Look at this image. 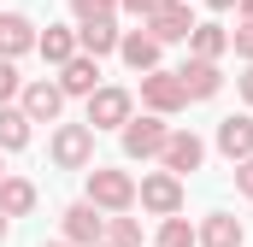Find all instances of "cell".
<instances>
[{"mask_svg": "<svg viewBox=\"0 0 253 247\" xmlns=\"http://www.w3.org/2000/svg\"><path fill=\"white\" fill-rule=\"evenodd\" d=\"M88 206L124 218L129 206H135V177H129V171H112V165H94V171H88Z\"/></svg>", "mask_w": 253, "mask_h": 247, "instance_id": "6da1fadb", "label": "cell"}, {"mask_svg": "<svg viewBox=\"0 0 253 247\" xmlns=\"http://www.w3.org/2000/svg\"><path fill=\"white\" fill-rule=\"evenodd\" d=\"M135 118V94H129V88H118V82H100V88H94V94H88V129H94V135H100V129H124V124Z\"/></svg>", "mask_w": 253, "mask_h": 247, "instance_id": "7a4b0ae2", "label": "cell"}, {"mask_svg": "<svg viewBox=\"0 0 253 247\" xmlns=\"http://www.w3.org/2000/svg\"><path fill=\"white\" fill-rule=\"evenodd\" d=\"M135 200H141L153 218H183V177H171V171H147V177L135 183Z\"/></svg>", "mask_w": 253, "mask_h": 247, "instance_id": "3957f363", "label": "cell"}, {"mask_svg": "<svg viewBox=\"0 0 253 247\" xmlns=\"http://www.w3.org/2000/svg\"><path fill=\"white\" fill-rule=\"evenodd\" d=\"M53 165L59 171H88L94 165V129L88 124H59L53 129Z\"/></svg>", "mask_w": 253, "mask_h": 247, "instance_id": "277c9868", "label": "cell"}, {"mask_svg": "<svg viewBox=\"0 0 253 247\" xmlns=\"http://www.w3.org/2000/svg\"><path fill=\"white\" fill-rule=\"evenodd\" d=\"M118 135H124V153H129V159H159L165 141H171V124L153 118V112H141V118H129Z\"/></svg>", "mask_w": 253, "mask_h": 247, "instance_id": "5b68a950", "label": "cell"}, {"mask_svg": "<svg viewBox=\"0 0 253 247\" xmlns=\"http://www.w3.org/2000/svg\"><path fill=\"white\" fill-rule=\"evenodd\" d=\"M141 106H147L153 118H177V112L189 106V94H183L177 71H147V77H141Z\"/></svg>", "mask_w": 253, "mask_h": 247, "instance_id": "8992f818", "label": "cell"}, {"mask_svg": "<svg viewBox=\"0 0 253 247\" xmlns=\"http://www.w3.org/2000/svg\"><path fill=\"white\" fill-rule=\"evenodd\" d=\"M18 112H24L30 124H59V112H65V94H59V82H47V77L24 82V94H18Z\"/></svg>", "mask_w": 253, "mask_h": 247, "instance_id": "52a82bcc", "label": "cell"}, {"mask_svg": "<svg viewBox=\"0 0 253 247\" xmlns=\"http://www.w3.org/2000/svg\"><path fill=\"white\" fill-rule=\"evenodd\" d=\"M141 30H147L159 47H165V41H189V36H194V12H189V0H165V6H159V12H153Z\"/></svg>", "mask_w": 253, "mask_h": 247, "instance_id": "ba28073f", "label": "cell"}, {"mask_svg": "<svg viewBox=\"0 0 253 247\" xmlns=\"http://www.w3.org/2000/svg\"><path fill=\"white\" fill-rule=\"evenodd\" d=\"M59 224H65V242L71 247H100V236H106V218H100L88 200H71L59 212Z\"/></svg>", "mask_w": 253, "mask_h": 247, "instance_id": "9c48e42d", "label": "cell"}, {"mask_svg": "<svg viewBox=\"0 0 253 247\" xmlns=\"http://www.w3.org/2000/svg\"><path fill=\"white\" fill-rule=\"evenodd\" d=\"M200 159H206V141H200L194 129H171V141H165L159 165H165L171 177H189V171H200Z\"/></svg>", "mask_w": 253, "mask_h": 247, "instance_id": "30bf717a", "label": "cell"}, {"mask_svg": "<svg viewBox=\"0 0 253 247\" xmlns=\"http://www.w3.org/2000/svg\"><path fill=\"white\" fill-rule=\"evenodd\" d=\"M36 36H42V30H36L24 12H0V59L18 65L24 53H36Z\"/></svg>", "mask_w": 253, "mask_h": 247, "instance_id": "8fae6325", "label": "cell"}, {"mask_svg": "<svg viewBox=\"0 0 253 247\" xmlns=\"http://www.w3.org/2000/svg\"><path fill=\"white\" fill-rule=\"evenodd\" d=\"M118 41H124L118 18H94V24H77V53H88V59H106V53H118Z\"/></svg>", "mask_w": 253, "mask_h": 247, "instance_id": "7c38bea8", "label": "cell"}, {"mask_svg": "<svg viewBox=\"0 0 253 247\" xmlns=\"http://www.w3.org/2000/svg\"><path fill=\"white\" fill-rule=\"evenodd\" d=\"M177 82H183L189 100H212V94L224 88V71L206 65V59H183V65H177Z\"/></svg>", "mask_w": 253, "mask_h": 247, "instance_id": "4fadbf2b", "label": "cell"}, {"mask_svg": "<svg viewBox=\"0 0 253 247\" xmlns=\"http://www.w3.org/2000/svg\"><path fill=\"white\" fill-rule=\"evenodd\" d=\"M218 153H224L230 165L253 159V118H248V112H236V118H224V124H218Z\"/></svg>", "mask_w": 253, "mask_h": 247, "instance_id": "5bb4252c", "label": "cell"}, {"mask_svg": "<svg viewBox=\"0 0 253 247\" xmlns=\"http://www.w3.org/2000/svg\"><path fill=\"white\" fill-rule=\"evenodd\" d=\"M194 236H200V247H242L248 242L242 218H230V212H206V218L194 224Z\"/></svg>", "mask_w": 253, "mask_h": 247, "instance_id": "9a60e30c", "label": "cell"}, {"mask_svg": "<svg viewBox=\"0 0 253 247\" xmlns=\"http://www.w3.org/2000/svg\"><path fill=\"white\" fill-rule=\"evenodd\" d=\"M159 53H165V47H159L147 30H124V41H118V59H124L129 71H141V77L159 71Z\"/></svg>", "mask_w": 253, "mask_h": 247, "instance_id": "2e32d148", "label": "cell"}, {"mask_svg": "<svg viewBox=\"0 0 253 247\" xmlns=\"http://www.w3.org/2000/svg\"><path fill=\"white\" fill-rule=\"evenodd\" d=\"M100 88V59H88V53H77L71 65H59V94H94Z\"/></svg>", "mask_w": 253, "mask_h": 247, "instance_id": "e0dca14e", "label": "cell"}, {"mask_svg": "<svg viewBox=\"0 0 253 247\" xmlns=\"http://www.w3.org/2000/svg\"><path fill=\"white\" fill-rule=\"evenodd\" d=\"M224 53H230V30H224V24H194V36H189V59L218 65Z\"/></svg>", "mask_w": 253, "mask_h": 247, "instance_id": "ac0fdd59", "label": "cell"}, {"mask_svg": "<svg viewBox=\"0 0 253 247\" xmlns=\"http://www.w3.org/2000/svg\"><path fill=\"white\" fill-rule=\"evenodd\" d=\"M36 53L47 65H71L77 59V30H65V24H47L42 36H36Z\"/></svg>", "mask_w": 253, "mask_h": 247, "instance_id": "d6986e66", "label": "cell"}, {"mask_svg": "<svg viewBox=\"0 0 253 247\" xmlns=\"http://www.w3.org/2000/svg\"><path fill=\"white\" fill-rule=\"evenodd\" d=\"M0 212L6 218H30L36 212V183L30 177H0Z\"/></svg>", "mask_w": 253, "mask_h": 247, "instance_id": "ffe728a7", "label": "cell"}, {"mask_svg": "<svg viewBox=\"0 0 253 247\" xmlns=\"http://www.w3.org/2000/svg\"><path fill=\"white\" fill-rule=\"evenodd\" d=\"M30 147V118L18 106H0V153H24Z\"/></svg>", "mask_w": 253, "mask_h": 247, "instance_id": "44dd1931", "label": "cell"}, {"mask_svg": "<svg viewBox=\"0 0 253 247\" xmlns=\"http://www.w3.org/2000/svg\"><path fill=\"white\" fill-rule=\"evenodd\" d=\"M153 247H200V236H194L189 218H159V242Z\"/></svg>", "mask_w": 253, "mask_h": 247, "instance_id": "7402d4cb", "label": "cell"}, {"mask_svg": "<svg viewBox=\"0 0 253 247\" xmlns=\"http://www.w3.org/2000/svg\"><path fill=\"white\" fill-rule=\"evenodd\" d=\"M100 247H141V224L135 218H106V236H100Z\"/></svg>", "mask_w": 253, "mask_h": 247, "instance_id": "603a6c76", "label": "cell"}, {"mask_svg": "<svg viewBox=\"0 0 253 247\" xmlns=\"http://www.w3.org/2000/svg\"><path fill=\"white\" fill-rule=\"evenodd\" d=\"M71 12H77V24H94V18H112L118 0H71Z\"/></svg>", "mask_w": 253, "mask_h": 247, "instance_id": "cb8c5ba5", "label": "cell"}, {"mask_svg": "<svg viewBox=\"0 0 253 247\" xmlns=\"http://www.w3.org/2000/svg\"><path fill=\"white\" fill-rule=\"evenodd\" d=\"M18 94H24V77H18V65H12V59H0V106H12Z\"/></svg>", "mask_w": 253, "mask_h": 247, "instance_id": "d4e9b609", "label": "cell"}, {"mask_svg": "<svg viewBox=\"0 0 253 247\" xmlns=\"http://www.w3.org/2000/svg\"><path fill=\"white\" fill-rule=\"evenodd\" d=\"M230 47H236V59L253 65V24H236V30H230Z\"/></svg>", "mask_w": 253, "mask_h": 247, "instance_id": "484cf974", "label": "cell"}, {"mask_svg": "<svg viewBox=\"0 0 253 247\" xmlns=\"http://www.w3.org/2000/svg\"><path fill=\"white\" fill-rule=\"evenodd\" d=\"M159 6H165V0H118V12H129V18H141V24H147V18H153Z\"/></svg>", "mask_w": 253, "mask_h": 247, "instance_id": "4316f807", "label": "cell"}, {"mask_svg": "<svg viewBox=\"0 0 253 247\" xmlns=\"http://www.w3.org/2000/svg\"><path fill=\"white\" fill-rule=\"evenodd\" d=\"M236 188H242V200H253V159L236 165Z\"/></svg>", "mask_w": 253, "mask_h": 247, "instance_id": "83f0119b", "label": "cell"}, {"mask_svg": "<svg viewBox=\"0 0 253 247\" xmlns=\"http://www.w3.org/2000/svg\"><path fill=\"white\" fill-rule=\"evenodd\" d=\"M236 88H242V100H248V106H253V65H248V71H242V82H236Z\"/></svg>", "mask_w": 253, "mask_h": 247, "instance_id": "f1b7e54d", "label": "cell"}, {"mask_svg": "<svg viewBox=\"0 0 253 247\" xmlns=\"http://www.w3.org/2000/svg\"><path fill=\"white\" fill-rule=\"evenodd\" d=\"M236 12H242V24H253V0H236Z\"/></svg>", "mask_w": 253, "mask_h": 247, "instance_id": "f546056e", "label": "cell"}, {"mask_svg": "<svg viewBox=\"0 0 253 247\" xmlns=\"http://www.w3.org/2000/svg\"><path fill=\"white\" fill-rule=\"evenodd\" d=\"M206 6H212V12H230V6H236V0H206Z\"/></svg>", "mask_w": 253, "mask_h": 247, "instance_id": "4dcf8cb0", "label": "cell"}, {"mask_svg": "<svg viewBox=\"0 0 253 247\" xmlns=\"http://www.w3.org/2000/svg\"><path fill=\"white\" fill-rule=\"evenodd\" d=\"M6 224H12V218H6V212H0V242H6Z\"/></svg>", "mask_w": 253, "mask_h": 247, "instance_id": "1f68e13d", "label": "cell"}, {"mask_svg": "<svg viewBox=\"0 0 253 247\" xmlns=\"http://www.w3.org/2000/svg\"><path fill=\"white\" fill-rule=\"evenodd\" d=\"M42 247H71V242H42Z\"/></svg>", "mask_w": 253, "mask_h": 247, "instance_id": "d6a6232c", "label": "cell"}, {"mask_svg": "<svg viewBox=\"0 0 253 247\" xmlns=\"http://www.w3.org/2000/svg\"><path fill=\"white\" fill-rule=\"evenodd\" d=\"M0 177H6V159H0Z\"/></svg>", "mask_w": 253, "mask_h": 247, "instance_id": "836d02e7", "label": "cell"}]
</instances>
